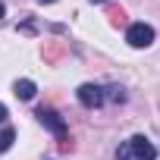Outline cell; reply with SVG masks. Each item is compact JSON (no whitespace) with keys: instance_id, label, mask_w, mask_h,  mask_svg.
<instances>
[{"instance_id":"cell-4","label":"cell","mask_w":160,"mask_h":160,"mask_svg":"<svg viewBox=\"0 0 160 160\" xmlns=\"http://www.w3.org/2000/svg\"><path fill=\"white\" fill-rule=\"evenodd\" d=\"M78 104L82 107H88V110H98L101 104H104V88L101 85H91V82H85V85H78Z\"/></svg>"},{"instance_id":"cell-3","label":"cell","mask_w":160,"mask_h":160,"mask_svg":"<svg viewBox=\"0 0 160 160\" xmlns=\"http://www.w3.org/2000/svg\"><path fill=\"white\" fill-rule=\"evenodd\" d=\"M126 41H129L132 47H151V44H154V28H151L148 22H132L129 32H126Z\"/></svg>"},{"instance_id":"cell-6","label":"cell","mask_w":160,"mask_h":160,"mask_svg":"<svg viewBox=\"0 0 160 160\" xmlns=\"http://www.w3.org/2000/svg\"><path fill=\"white\" fill-rule=\"evenodd\" d=\"M13 141H16V132H13V129H3V132H0V154L10 151V148H13Z\"/></svg>"},{"instance_id":"cell-8","label":"cell","mask_w":160,"mask_h":160,"mask_svg":"<svg viewBox=\"0 0 160 160\" xmlns=\"http://www.w3.org/2000/svg\"><path fill=\"white\" fill-rule=\"evenodd\" d=\"M3 119H7V107H3V104H0V122H3Z\"/></svg>"},{"instance_id":"cell-10","label":"cell","mask_w":160,"mask_h":160,"mask_svg":"<svg viewBox=\"0 0 160 160\" xmlns=\"http://www.w3.org/2000/svg\"><path fill=\"white\" fill-rule=\"evenodd\" d=\"M91 3H107V0H91Z\"/></svg>"},{"instance_id":"cell-1","label":"cell","mask_w":160,"mask_h":160,"mask_svg":"<svg viewBox=\"0 0 160 160\" xmlns=\"http://www.w3.org/2000/svg\"><path fill=\"white\" fill-rule=\"evenodd\" d=\"M116 160H157V148L144 135H132L116 148Z\"/></svg>"},{"instance_id":"cell-7","label":"cell","mask_w":160,"mask_h":160,"mask_svg":"<svg viewBox=\"0 0 160 160\" xmlns=\"http://www.w3.org/2000/svg\"><path fill=\"white\" fill-rule=\"evenodd\" d=\"M107 98H110V101H116V104H122V101H126V91H122L119 85H110V88H107V94H104V101H107Z\"/></svg>"},{"instance_id":"cell-5","label":"cell","mask_w":160,"mask_h":160,"mask_svg":"<svg viewBox=\"0 0 160 160\" xmlns=\"http://www.w3.org/2000/svg\"><path fill=\"white\" fill-rule=\"evenodd\" d=\"M16 98L19 101H32L35 98V82H32V78H19V82H16Z\"/></svg>"},{"instance_id":"cell-2","label":"cell","mask_w":160,"mask_h":160,"mask_svg":"<svg viewBox=\"0 0 160 160\" xmlns=\"http://www.w3.org/2000/svg\"><path fill=\"white\" fill-rule=\"evenodd\" d=\"M35 116H38V122H41V126H47V129L63 141V148H69V129H66V122H63V116H60L57 110H50V107H38V110H35Z\"/></svg>"},{"instance_id":"cell-9","label":"cell","mask_w":160,"mask_h":160,"mask_svg":"<svg viewBox=\"0 0 160 160\" xmlns=\"http://www.w3.org/2000/svg\"><path fill=\"white\" fill-rule=\"evenodd\" d=\"M3 16H7V10H3V3H0V19H3Z\"/></svg>"},{"instance_id":"cell-11","label":"cell","mask_w":160,"mask_h":160,"mask_svg":"<svg viewBox=\"0 0 160 160\" xmlns=\"http://www.w3.org/2000/svg\"><path fill=\"white\" fill-rule=\"evenodd\" d=\"M38 3H53V0H38Z\"/></svg>"}]
</instances>
